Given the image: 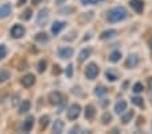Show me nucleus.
<instances>
[{
  "instance_id": "f257e3e1",
  "label": "nucleus",
  "mask_w": 152,
  "mask_h": 134,
  "mask_svg": "<svg viewBox=\"0 0 152 134\" xmlns=\"http://www.w3.org/2000/svg\"><path fill=\"white\" fill-rule=\"evenodd\" d=\"M128 15L126 10L124 8L123 6H118V7H113L112 10L108 11L106 14V21L110 22V23H116V22H120V21H124Z\"/></svg>"
},
{
  "instance_id": "f03ea898",
  "label": "nucleus",
  "mask_w": 152,
  "mask_h": 134,
  "mask_svg": "<svg viewBox=\"0 0 152 134\" xmlns=\"http://www.w3.org/2000/svg\"><path fill=\"white\" fill-rule=\"evenodd\" d=\"M98 72H100V69H98L97 64H94V62L88 64V67L85 68V76H86V79H89V80H94L98 76Z\"/></svg>"
},
{
  "instance_id": "7ed1b4c3",
  "label": "nucleus",
  "mask_w": 152,
  "mask_h": 134,
  "mask_svg": "<svg viewBox=\"0 0 152 134\" xmlns=\"http://www.w3.org/2000/svg\"><path fill=\"white\" fill-rule=\"evenodd\" d=\"M80 114H81V106L73 104V106H70L69 110H67V118H69L70 121H74L80 117Z\"/></svg>"
},
{
  "instance_id": "20e7f679",
  "label": "nucleus",
  "mask_w": 152,
  "mask_h": 134,
  "mask_svg": "<svg viewBox=\"0 0 152 134\" xmlns=\"http://www.w3.org/2000/svg\"><path fill=\"white\" fill-rule=\"evenodd\" d=\"M49 100L51 104H55V106H59V104H63V96L62 93L58 92V91H54V92H50L49 95Z\"/></svg>"
},
{
  "instance_id": "39448f33",
  "label": "nucleus",
  "mask_w": 152,
  "mask_h": 134,
  "mask_svg": "<svg viewBox=\"0 0 152 134\" xmlns=\"http://www.w3.org/2000/svg\"><path fill=\"white\" fill-rule=\"evenodd\" d=\"M73 54H74V50H73V47H70V46H62V47H59V50H58V56L63 60L72 58Z\"/></svg>"
},
{
  "instance_id": "423d86ee",
  "label": "nucleus",
  "mask_w": 152,
  "mask_h": 134,
  "mask_svg": "<svg viewBox=\"0 0 152 134\" xmlns=\"http://www.w3.org/2000/svg\"><path fill=\"white\" fill-rule=\"evenodd\" d=\"M11 37L12 38H22L24 35V33H26V30H24V27L22 26V24H14L11 29Z\"/></svg>"
},
{
  "instance_id": "0eeeda50",
  "label": "nucleus",
  "mask_w": 152,
  "mask_h": 134,
  "mask_svg": "<svg viewBox=\"0 0 152 134\" xmlns=\"http://www.w3.org/2000/svg\"><path fill=\"white\" fill-rule=\"evenodd\" d=\"M139 61H140V58L137 54H129L125 61V65L126 68H136L139 65Z\"/></svg>"
},
{
  "instance_id": "6e6552de",
  "label": "nucleus",
  "mask_w": 152,
  "mask_h": 134,
  "mask_svg": "<svg viewBox=\"0 0 152 134\" xmlns=\"http://www.w3.org/2000/svg\"><path fill=\"white\" fill-rule=\"evenodd\" d=\"M47 18H49V10L47 8H42L39 11V14H38L37 16V22L39 26H43V23L47 21Z\"/></svg>"
},
{
  "instance_id": "1a4fd4ad",
  "label": "nucleus",
  "mask_w": 152,
  "mask_h": 134,
  "mask_svg": "<svg viewBox=\"0 0 152 134\" xmlns=\"http://www.w3.org/2000/svg\"><path fill=\"white\" fill-rule=\"evenodd\" d=\"M65 26H66V23H65V22H62V21H55L54 23H53V26H51V33H53L54 35L59 34V33L62 31L63 29H65Z\"/></svg>"
},
{
  "instance_id": "9d476101",
  "label": "nucleus",
  "mask_w": 152,
  "mask_h": 134,
  "mask_svg": "<svg viewBox=\"0 0 152 134\" xmlns=\"http://www.w3.org/2000/svg\"><path fill=\"white\" fill-rule=\"evenodd\" d=\"M34 83H35V76L31 75V73L23 76V79H22V85L26 88H30L31 85H34Z\"/></svg>"
},
{
  "instance_id": "9b49d317",
  "label": "nucleus",
  "mask_w": 152,
  "mask_h": 134,
  "mask_svg": "<svg viewBox=\"0 0 152 134\" xmlns=\"http://www.w3.org/2000/svg\"><path fill=\"white\" fill-rule=\"evenodd\" d=\"M12 11V7L10 3H4L0 6V18H7L10 16V14H11Z\"/></svg>"
},
{
  "instance_id": "f8f14e48",
  "label": "nucleus",
  "mask_w": 152,
  "mask_h": 134,
  "mask_svg": "<svg viewBox=\"0 0 152 134\" xmlns=\"http://www.w3.org/2000/svg\"><path fill=\"white\" fill-rule=\"evenodd\" d=\"M129 4H131V7H132L133 10H135L137 14H141L144 10V3L141 1V0H131L129 1Z\"/></svg>"
},
{
  "instance_id": "ddd939ff",
  "label": "nucleus",
  "mask_w": 152,
  "mask_h": 134,
  "mask_svg": "<svg viewBox=\"0 0 152 134\" xmlns=\"http://www.w3.org/2000/svg\"><path fill=\"white\" fill-rule=\"evenodd\" d=\"M96 115V107L93 104H88L85 107V118L86 119H93Z\"/></svg>"
},
{
  "instance_id": "4468645a",
  "label": "nucleus",
  "mask_w": 152,
  "mask_h": 134,
  "mask_svg": "<svg viewBox=\"0 0 152 134\" xmlns=\"http://www.w3.org/2000/svg\"><path fill=\"white\" fill-rule=\"evenodd\" d=\"M115 35H117V31L115 29H109V30H105L100 34V39H109V38H113Z\"/></svg>"
},
{
  "instance_id": "2eb2a0df",
  "label": "nucleus",
  "mask_w": 152,
  "mask_h": 134,
  "mask_svg": "<svg viewBox=\"0 0 152 134\" xmlns=\"http://www.w3.org/2000/svg\"><path fill=\"white\" fill-rule=\"evenodd\" d=\"M126 107H128V104H126L125 100H118L115 106V111L117 114H124V111L126 110Z\"/></svg>"
},
{
  "instance_id": "dca6fc26",
  "label": "nucleus",
  "mask_w": 152,
  "mask_h": 134,
  "mask_svg": "<svg viewBox=\"0 0 152 134\" xmlns=\"http://www.w3.org/2000/svg\"><path fill=\"white\" fill-rule=\"evenodd\" d=\"M32 127H34V117H28L23 122V131L28 133V131L32 130Z\"/></svg>"
},
{
  "instance_id": "f3484780",
  "label": "nucleus",
  "mask_w": 152,
  "mask_h": 134,
  "mask_svg": "<svg viewBox=\"0 0 152 134\" xmlns=\"http://www.w3.org/2000/svg\"><path fill=\"white\" fill-rule=\"evenodd\" d=\"M90 54H92V47H85V49H82L80 52L78 60H80V61H85L88 57H90Z\"/></svg>"
},
{
  "instance_id": "a211bd4d",
  "label": "nucleus",
  "mask_w": 152,
  "mask_h": 134,
  "mask_svg": "<svg viewBox=\"0 0 152 134\" xmlns=\"http://www.w3.org/2000/svg\"><path fill=\"white\" fill-rule=\"evenodd\" d=\"M63 127H65V123H63L61 119H57L54 123H53V133H57V134L62 133Z\"/></svg>"
},
{
  "instance_id": "6ab92c4d",
  "label": "nucleus",
  "mask_w": 152,
  "mask_h": 134,
  "mask_svg": "<svg viewBox=\"0 0 152 134\" xmlns=\"http://www.w3.org/2000/svg\"><path fill=\"white\" fill-rule=\"evenodd\" d=\"M133 117H135V113H133L132 110H131V111H126V113L123 115V118H121V122H123L124 125H128V123L132 121Z\"/></svg>"
},
{
  "instance_id": "aec40b11",
  "label": "nucleus",
  "mask_w": 152,
  "mask_h": 134,
  "mask_svg": "<svg viewBox=\"0 0 152 134\" xmlns=\"http://www.w3.org/2000/svg\"><path fill=\"white\" fill-rule=\"evenodd\" d=\"M120 58H121V52L120 50H113V52L109 54V61L110 62H117V61H120Z\"/></svg>"
},
{
  "instance_id": "412c9836",
  "label": "nucleus",
  "mask_w": 152,
  "mask_h": 134,
  "mask_svg": "<svg viewBox=\"0 0 152 134\" xmlns=\"http://www.w3.org/2000/svg\"><path fill=\"white\" fill-rule=\"evenodd\" d=\"M30 108H31V102H30V100H23V102H22V104H20L19 113L20 114H24V113H27V111H30Z\"/></svg>"
},
{
  "instance_id": "4be33fe9",
  "label": "nucleus",
  "mask_w": 152,
  "mask_h": 134,
  "mask_svg": "<svg viewBox=\"0 0 152 134\" xmlns=\"http://www.w3.org/2000/svg\"><path fill=\"white\" fill-rule=\"evenodd\" d=\"M11 77V73L8 69H1L0 70V83H4Z\"/></svg>"
},
{
  "instance_id": "5701e85b",
  "label": "nucleus",
  "mask_w": 152,
  "mask_h": 134,
  "mask_svg": "<svg viewBox=\"0 0 152 134\" xmlns=\"http://www.w3.org/2000/svg\"><path fill=\"white\" fill-rule=\"evenodd\" d=\"M35 41L38 42H49V35L46 33H38L35 35Z\"/></svg>"
},
{
  "instance_id": "b1692460",
  "label": "nucleus",
  "mask_w": 152,
  "mask_h": 134,
  "mask_svg": "<svg viewBox=\"0 0 152 134\" xmlns=\"http://www.w3.org/2000/svg\"><path fill=\"white\" fill-rule=\"evenodd\" d=\"M101 121H102L104 125H108V123L112 122V114L109 113V111H105V113L102 114V118H101Z\"/></svg>"
},
{
  "instance_id": "393cba45",
  "label": "nucleus",
  "mask_w": 152,
  "mask_h": 134,
  "mask_svg": "<svg viewBox=\"0 0 152 134\" xmlns=\"http://www.w3.org/2000/svg\"><path fill=\"white\" fill-rule=\"evenodd\" d=\"M106 92H108V90H106L104 85H97L94 90V93L97 96H104V95H106Z\"/></svg>"
},
{
  "instance_id": "a878e982",
  "label": "nucleus",
  "mask_w": 152,
  "mask_h": 134,
  "mask_svg": "<svg viewBox=\"0 0 152 134\" xmlns=\"http://www.w3.org/2000/svg\"><path fill=\"white\" fill-rule=\"evenodd\" d=\"M105 77H106V80H108V81H116V80L118 79V76L116 75L115 72H112V70H106Z\"/></svg>"
},
{
  "instance_id": "bb28decb",
  "label": "nucleus",
  "mask_w": 152,
  "mask_h": 134,
  "mask_svg": "<svg viewBox=\"0 0 152 134\" xmlns=\"http://www.w3.org/2000/svg\"><path fill=\"white\" fill-rule=\"evenodd\" d=\"M132 103L135 106H137V107H141L143 108L144 107V100H143V98H140V96H135V98H132Z\"/></svg>"
},
{
  "instance_id": "cd10ccee",
  "label": "nucleus",
  "mask_w": 152,
  "mask_h": 134,
  "mask_svg": "<svg viewBox=\"0 0 152 134\" xmlns=\"http://www.w3.org/2000/svg\"><path fill=\"white\" fill-rule=\"evenodd\" d=\"M49 122H50V117L49 115H43L42 118H40V121H39V125H40V127H47V125H49Z\"/></svg>"
},
{
  "instance_id": "c85d7f7f",
  "label": "nucleus",
  "mask_w": 152,
  "mask_h": 134,
  "mask_svg": "<svg viewBox=\"0 0 152 134\" xmlns=\"http://www.w3.org/2000/svg\"><path fill=\"white\" fill-rule=\"evenodd\" d=\"M143 90H144V85L141 84L140 81H137V83H135V84H133L132 91H133L135 93H140V92H143Z\"/></svg>"
},
{
  "instance_id": "c756f323",
  "label": "nucleus",
  "mask_w": 152,
  "mask_h": 134,
  "mask_svg": "<svg viewBox=\"0 0 152 134\" xmlns=\"http://www.w3.org/2000/svg\"><path fill=\"white\" fill-rule=\"evenodd\" d=\"M46 67H47L46 60H40V61L38 62V72H39V73H43L45 70H46Z\"/></svg>"
},
{
  "instance_id": "7c9ffc66",
  "label": "nucleus",
  "mask_w": 152,
  "mask_h": 134,
  "mask_svg": "<svg viewBox=\"0 0 152 134\" xmlns=\"http://www.w3.org/2000/svg\"><path fill=\"white\" fill-rule=\"evenodd\" d=\"M73 73H74V67H73V64H69L66 67V69H65V75H66L69 79H72V77H73Z\"/></svg>"
},
{
  "instance_id": "2f4dec72",
  "label": "nucleus",
  "mask_w": 152,
  "mask_h": 134,
  "mask_svg": "<svg viewBox=\"0 0 152 134\" xmlns=\"http://www.w3.org/2000/svg\"><path fill=\"white\" fill-rule=\"evenodd\" d=\"M6 56H7V47H6V45H0V60L4 58Z\"/></svg>"
},
{
  "instance_id": "473e14b6",
  "label": "nucleus",
  "mask_w": 152,
  "mask_h": 134,
  "mask_svg": "<svg viewBox=\"0 0 152 134\" xmlns=\"http://www.w3.org/2000/svg\"><path fill=\"white\" fill-rule=\"evenodd\" d=\"M31 16H32V11H31V8H27L26 11H24L23 18L26 19V21H28V19H31Z\"/></svg>"
},
{
  "instance_id": "72a5a7b5",
  "label": "nucleus",
  "mask_w": 152,
  "mask_h": 134,
  "mask_svg": "<svg viewBox=\"0 0 152 134\" xmlns=\"http://www.w3.org/2000/svg\"><path fill=\"white\" fill-rule=\"evenodd\" d=\"M81 3H82L83 6H88V4H96L97 0H81Z\"/></svg>"
},
{
  "instance_id": "f704fd0d",
  "label": "nucleus",
  "mask_w": 152,
  "mask_h": 134,
  "mask_svg": "<svg viewBox=\"0 0 152 134\" xmlns=\"http://www.w3.org/2000/svg\"><path fill=\"white\" fill-rule=\"evenodd\" d=\"M19 103V95H15L14 99H12V106H16Z\"/></svg>"
},
{
  "instance_id": "c9c22d12",
  "label": "nucleus",
  "mask_w": 152,
  "mask_h": 134,
  "mask_svg": "<svg viewBox=\"0 0 152 134\" xmlns=\"http://www.w3.org/2000/svg\"><path fill=\"white\" fill-rule=\"evenodd\" d=\"M148 87H149V90H152V77L148 79Z\"/></svg>"
},
{
  "instance_id": "e433bc0d",
  "label": "nucleus",
  "mask_w": 152,
  "mask_h": 134,
  "mask_svg": "<svg viewBox=\"0 0 152 134\" xmlns=\"http://www.w3.org/2000/svg\"><path fill=\"white\" fill-rule=\"evenodd\" d=\"M43 0H32V4H39V3H42Z\"/></svg>"
},
{
  "instance_id": "4c0bfd02",
  "label": "nucleus",
  "mask_w": 152,
  "mask_h": 134,
  "mask_svg": "<svg viewBox=\"0 0 152 134\" xmlns=\"http://www.w3.org/2000/svg\"><path fill=\"white\" fill-rule=\"evenodd\" d=\"M26 3V0H18V4H19V6H22V4H24Z\"/></svg>"
},
{
  "instance_id": "58836bf2",
  "label": "nucleus",
  "mask_w": 152,
  "mask_h": 134,
  "mask_svg": "<svg viewBox=\"0 0 152 134\" xmlns=\"http://www.w3.org/2000/svg\"><path fill=\"white\" fill-rule=\"evenodd\" d=\"M55 69H54V72H57V73H59V67H58V65H55Z\"/></svg>"
},
{
  "instance_id": "ea45409f",
  "label": "nucleus",
  "mask_w": 152,
  "mask_h": 134,
  "mask_svg": "<svg viewBox=\"0 0 152 134\" xmlns=\"http://www.w3.org/2000/svg\"><path fill=\"white\" fill-rule=\"evenodd\" d=\"M58 1V4H62V1H65V0H57Z\"/></svg>"
},
{
  "instance_id": "a19ab883",
  "label": "nucleus",
  "mask_w": 152,
  "mask_h": 134,
  "mask_svg": "<svg viewBox=\"0 0 152 134\" xmlns=\"http://www.w3.org/2000/svg\"><path fill=\"white\" fill-rule=\"evenodd\" d=\"M151 50H152V41H151Z\"/></svg>"
},
{
  "instance_id": "79ce46f5",
  "label": "nucleus",
  "mask_w": 152,
  "mask_h": 134,
  "mask_svg": "<svg viewBox=\"0 0 152 134\" xmlns=\"http://www.w3.org/2000/svg\"><path fill=\"white\" fill-rule=\"evenodd\" d=\"M98 1H101V0H98Z\"/></svg>"
}]
</instances>
